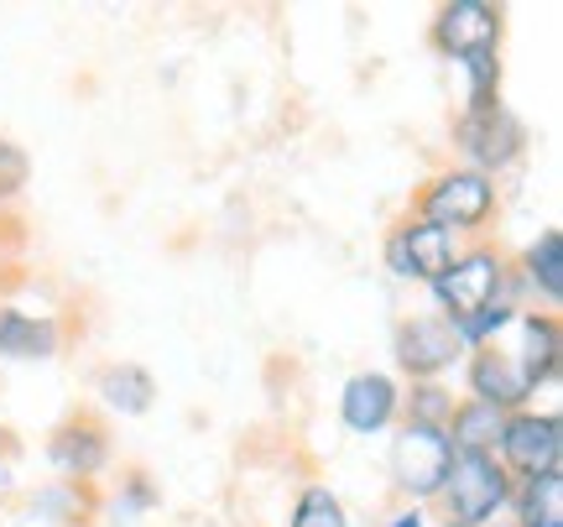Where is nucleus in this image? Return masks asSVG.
<instances>
[{
  "label": "nucleus",
  "instance_id": "obj_1",
  "mask_svg": "<svg viewBox=\"0 0 563 527\" xmlns=\"http://www.w3.org/2000/svg\"><path fill=\"white\" fill-rule=\"evenodd\" d=\"M428 293H433V304H439L443 325H464V319H475L481 308L517 304V298H522V293H517V277H511V256L490 241L460 245V256L443 266V277L428 283Z\"/></svg>",
  "mask_w": 563,
  "mask_h": 527
},
{
  "label": "nucleus",
  "instance_id": "obj_2",
  "mask_svg": "<svg viewBox=\"0 0 563 527\" xmlns=\"http://www.w3.org/2000/svg\"><path fill=\"white\" fill-rule=\"evenodd\" d=\"M496 209H501V188L496 178H485L475 167H439L433 178L422 183L418 194H412V209L407 215H418V220L439 224L449 235H485V224L496 220Z\"/></svg>",
  "mask_w": 563,
  "mask_h": 527
},
{
  "label": "nucleus",
  "instance_id": "obj_3",
  "mask_svg": "<svg viewBox=\"0 0 563 527\" xmlns=\"http://www.w3.org/2000/svg\"><path fill=\"white\" fill-rule=\"evenodd\" d=\"M506 502H511V475L501 470L496 454H454L449 481L439 491L443 527L496 523V517H506Z\"/></svg>",
  "mask_w": 563,
  "mask_h": 527
},
{
  "label": "nucleus",
  "instance_id": "obj_4",
  "mask_svg": "<svg viewBox=\"0 0 563 527\" xmlns=\"http://www.w3.org/2000/svg\"><path fill=\"white\" fill-rule=\"evenodd\" d=\"M391 486L402 496L407 507H428L439 502L443 481H449V465H454V444L443 428H422V424H402L397 439H391Z\"/></svg>",
  "mask_w": 563,
  "mask_h": 527
},
{
  "label": "nucleus",
  "instance_id": "obj_5",
  "mask_svg": "<svg viewBox=\"0 0 563 527\" xmlns=\"http://www.w3.org/2000/svg\"><path fill=\"white\" fill-rule=\"evenodd\" d=\"M496 460L511 481H538V475H553L563 470V418L548 407H522V413H506L501 444H496Z\"/></svg>",
  "mask_w": 563,
  "mask_h": 527
},
{
  "label": "nucleus",
  "instance_id": "obj_6",
  "mask_svg": "<svg viewBox=\"0 0 563 527\" xmlns=\"http://www.w3.org/2000/svg\"><path fill=\"white\" fill-rule=\"evenodd\" d=\"M460 245H464L460 235H449V230L418 220V215H402V220L386 230L382 262L397 283H422L428 287L433 277H443V266L460 256Z\"/></svg>",
  "mask_w": 563,
  "mask_h": 527
},
{
  "label": "nucleus",
  "instance_id": "obj_7",
  "mask_svg": "<svg viewBox=\"0 0 563 527\" xmlns=\"http://www.w3.org/2000/svg\"><path fill=\"white\" fill-rule=\"evenodd\" d=\"M454 146H460L464 167H475L485 178H496L527 152V125L506 110V105H490V110H460L454 121Z\"/></svg>",
  "mask_w": 563,
  "mask_h": 527
},
{
  "label": "nucleus",
  "instance_id": "obj_8",
  "mask_svg": "<svg viewBox=\"0 0 563 527\" xmlns=\"http://www.w3.org/2000/svg\"><path fill=\"white\" fill-rule=\"evenodd\" d=\"M501 6H490V0H443L433 26H428V42L449 63H464L475 53H501Z\"/></svg>",
  "mask_w": 563,
  "mask_h": 527
},
{
  "label": "nucleus",
  "instance_id": "obj_9",
  "mask_svg": "<svg viewBox=\"0 0 563 527\" xmlns=\"http://www.w3.org/2000/svg\"><path fill=\"white\" fill-rule=\"evenodd\" d=\"M496 345L517 361V371L527 376V386H532V392H543V386L559 382V365H563V325H559V314L522 308Z\"/></svg>",
  "mask_w": 563,
  "mask_h": 527
},
{
  "label": "nucleus",
  "instance_id": "obj_10",
  "mask_svg": "<svg viewBox=\"0 0 563 527\" xmlns=\"http://www.w3.org/2000/svg\"><path fill=\"white\" fill-rule=\"evenodd\" d=\"M391 355H397L407 382H443L454 365H464V345L454 340V329L443 325L439 314H418V319L397 325Z\"/></svg>",
  "mask_w": 563,
  "mask_h": 527
},
{
  "label": "nucleus",
  "instance_id": "obj_11",
  "mask_svg": "<svg viewBox=\"0 0 563 527\" xmlns=\"http://www.w3.org/2000/svg\"><path fill=\"white\" fill-rule=\"evenodd\" d=\"M47 465L58 470L63 481H74V486H89L95 475H104L110 465V428L100 418H63L53 433H47Z\"/></svg>",
  "mask_w": 563,
  "mask_h": 527
},
{
  "label": "nucleus",
  "instance_id": "obj_12",
  "mask_svg": "<svg viewBox=\"0 0 563 527\" xmlns=\"http://www.w3.org/2000/svg\"><path fill=\"white\" fill-rule=\"evenodd\" d=\"M464 397L501 407V413H522V407H532L538 392L527 386V376L517 371V361L490 340V345H481V350H470V355H464Z\"/></svg>",
  "mask_w": 563,
  "mask_h": 527
},
{
  "label": "nucleus",
  "instance_id": "obj_13",
  "mask_svg": "<svg viewBox=\"0 0 563 527\" xmlns=\"http://www.w3.org/2000/svg\"><path fill=\"white\" fill-rule=\"evenodd\" d=\"M402 418V386L397 376H386V371H355L350 382L340 386V424L350 433H386V428Z\"/></svg>",
  "mask_w": 563,
  "mask_h": 527
},
{
  "label": "nucleus",
  "instance_id": "obj_14",
  "mask_svg": "<svg viewBox=\"0 0 563 527\" xmlns=\"http://www.w3.org/2000/svg\"><path fill=\"white\" fill-rule=\"evenodd\" d=\"M511 277H517V293L538 298L543 314H559V304H563V230L559 224L538 230V241H527L522 256H511Z\"/></svg>",
  "mask_w": 563,
  "mask_h": 527
},
{
  "label": "nucleus",
  "instance_id": "obj_15",
  "mask_svg": "<svg viewBox=\"0 0 563 527\" xmlns=\"http://www.w3.org/2000/svg\"><path fill=\"white\" fill-rule=\"evenodd\" d=\"M63 345V325L53 314L0 308V361H53Z\"/></svg>",
  "mask_w": 563,
  "mask_h": 527
},
{
  "label": "nucleus",
  "instance_id": "obj_16",
  "mask_svg": "<svg viewBox=\"0 0 563 527\" xmlns=\"http://www.w3.org/2000/svg\"><path fill=\"white\" fill-rule=\"evenodd\" d=\"M501 428H506V413L490 403H475V397H460L454 413H449V444L454 454H496L501 444Z\"/></svg>",
  "mask_w": 563,
  "mask_h": 527
},
{
  "label": "nucleus",
  "instance_id": "obj_17",
  "mask_svg": "<svg viewBox=\"0 0 563 527\" xmlns=\"http://www.w3.org/2000/svg\"><path fill=\"white\" fill-rule=\"evenodd\" d=\"M506 517L517 527H563V470L538 481H511Z\"/></svg>",
  "mask_w": 563,
  "mask_h": 527
},
{
  "label": "nucleus",
  "instance_id": "obj_18",
  "mask_svg": "<svg viewBox=\"0 0 563 527\" xmlns=\"http://www.w3.org/2000/svg\"><path fill=\"white\" fill-rule=\"evenodd\" d=\"M100 397L110 413H121V418H141V413H152L157 403V382H152V371L136 361H115L100 371Z\"/></svg>",
  "mask_w": 563,
  "mask_h": 527
},
{
  "label": "nucleus",
  "instance_id": "obj_19",
  "mask_svg": "<svg viewBox=\"0 0 563 527\" xmlns=\"http://www.w3.org/2000/svg\"><path fill=\"white\" fill-rule=\"evenodd\" d=\"M454 392L443 382H412L402 392V424H422V428H449V413H454Z\"/></svg>",
  "mask_w": 563,
  "mask_h": 527
},
{
  "label": "nucleus",
  "instance_id": "obj_20",
  "mask_svg": "<svg viewBox=\"0 0 563 527\" xmlns=\"http://www.w3.org/2000/svg\"><path fill=\"white\" fill-rule=\"evenodd\" d=\"M89 491L74 486V481H53V486H42L37 496H32V512H37L42 523H53V527H74L89 517Z\"/></svg>",
  "mask_w": 563,
  "mask_h": 527
},
{
  "label": "nucleus",
  "instance_id": "obj_21",
  "mask_svg": "<svg viewBox=\"0 0 563 527\" xmlns=\"http://www.w3.org/2000/svg\"><path fill=\"white\" fill-rule=\"evenodd\" d=\"M287 527H350V512L329 486H302L292 496V512H287Z\"/></svg>",
  "mask_w": 563,
  "mask_h": 527
},
{
  "label": "nucleus",
  "instance_id": "obj_22",
  "mask_svg": "<svg viewBox=\"0 0 563 527\" xmlns=\"http://www.w3.org/2000/svg\"><path fill=\"white\" fill-rule=\"evenodd\" d=\"M162 502V491L152 486V475L146 470H131L115 491V517H141V512H152Z\"/></svg>",
  "mask_w": 563,
  "mask_h": 527
},
{
  "label": "nucleus",
  "instance_id": "obj_23",
  "mask_svg": "<svg viewBox=\"0 0 563 527\" xmlns=\"http://www.w3.org/2000/svg\"><path fill=\"white\" fill-rule=\"evenodd\" d=\"M26 178H32V163H26V152H21L16 142H5V136H0V204L16 199L21 188H26Z\"/></svg>",
  "mask_w": 563,
  "mask_h": 527
},
{
  "label": "nucleus",
  "instance_id": "obj_24",
  "mask_svg": "<svg viewBox=\"0 0 563 527\" xmlns=\"http://www.w3.org/2000/svg\"><path fill=\"white\" fill-rule=\"evenodd\" d=\"M386 527H422V507H402L386 517Z\"/></svg>",
  "mask_w": 563,
  "mask_h": 527
},
{
  "label": "nucleus",
  "instance_id": "obj_25",
  "mask_svg": "<svg viewBox=\"0 0 563 527\" xmlns=\"http://www.w3.org/2000/svg\"><path fill=\"white\" fill-rule=\"evenodd\" d=\"M485 527H517V523H511V517H496V523H485Z\"/></svg>",
  "mask_w": 563,
  "mask_h": 527
},
{
  "label": "nucleus",
  "instance_id": "obj_26",
  "mask_svg": "<svg viewBox=\"0 0 563 527\" xmlns=\"http://www.w3.org/2000/svg\"><path fill=\"white\" fill-rule=\"evenodd\" d=\"M0 481H5V460H0Z\"/></svg>",
  "mask_w": 563,
  "mask_h": 527
}]
</instances>
